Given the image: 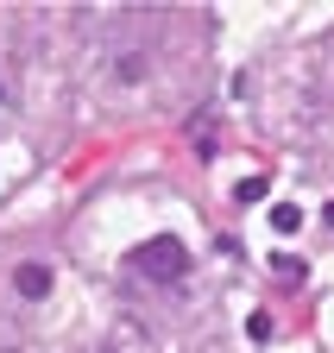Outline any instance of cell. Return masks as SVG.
<instances>
[{"instance_id":"obj_1","label":"cell","mask_w":334,"mask_h":353,"mask_svg":"<svg viewBox=\"0 0 334 353\" xmlns=\"http://www.w3.org/2000/svg\"><path fill=\"white\" fill-rule=\"evenodd\" d=\"M133 272L171 284V278H183V272H189V246H183V240H171V234H164V240H139V246H133Z\"/></svg>"},{"instance_id":"obj_2","label":"cell","mask_w":334,"mask_h":353,"mask_svg":"<svg viewBox=\"0 0 334 353\" xmlns=\"http://www.w3.org/2000/svg\"><path fill=\"white\" fill-rule=\"evenodd\" d=\"M13 290H19L25 303H38V296H51V265H38V259H25L19 272H13Z\"/></svg>"},{"instance_id":"obj_3","label":"cell","mask_w":334,"mask_h":353,"mask_svg":"<svg viewBox=\"0 0 334 353\" xmlns=\"http://www.w3.org/2000/svg\"><path fill=\"white\" fill-rule=\"evenodd\" d=\"M271 228H278V234H297V228H303V208H297V202H278V208H271Z\"/></svg>"},{"instance_id":"obj_4","label":"cell","mask_w":334,"mask_h":353,"mask_svg":"<svg viewBox=\"0 0 334 353\" xmlns=\"http://www.w3.org/2000/svg\"><path fill=\"white\" fill-rule=\"evenodd\" d=\"M271 272H278L284 284H303V259H290V252H278V259H271Z\"/></svg>"},{"instance_id":"obj_5","label":"cell","mask_w":334,"mask_h":353,"mask_svg":"<svg viewBox=\"0 0 334 353\" xmlns=\"http://www.w3.org/2000/svg\"><path fill=\"white\" fill-rule=\"evenodd\" d=\"M246 334H253V341H271V316H265V309H253V316H246Z\"/></svg>"}]
</instances>
